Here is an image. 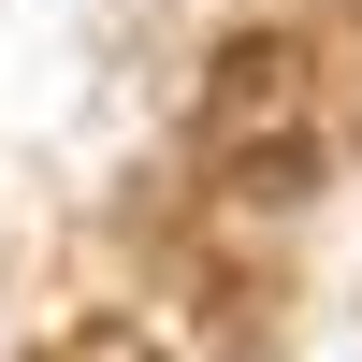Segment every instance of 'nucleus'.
<instances>
[{
  "instance_id": "obj_2",
  "label": "nucleus",
  "mask_w": 362,
  "mask_h": 362,
  "mask_svg": "<svg viewBox=\"0 0 362 362\" xmlns=\"http://www.w3.org/2000/svg\"><path fill=\"white\" fill-rule=\"evenodd\" d=\"M29 362H189V348H174L160 319H73V334H44Z\"/></svg>"
},
{
  "instance_id": "obj_1",
  "label": "nucleus",
  "mask_w": 362,
  "mask_h": 362,
  "mask_svg": "<svg viewBox=\"0 0 362 362\" xmlns=\"http://www.w3.org/2000/svg\"><path fill=\"white\" fill-rule=\"evenodd\" d=\"M189 174L218 189L232 232L290 218L319 189V58H305V29H232L218 44L203 116H189Z\"/></svg>"
}]
</instances>
